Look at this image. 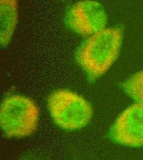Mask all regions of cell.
Returning a JSON list of instances; mask_svg holds the SVG:
<instances>
[{"label":"cell","instance_id":"cell-1","mask_svg":"<svg viewBox=\"0 0 143 160\" xmlns=\"http://www.w3.org/2000/svg\"><path fill=\"white\" fill-rule=\"evenodd\" d=\"M123 40L119 28H104L89 36L77 52L78 64L91 80L104 75L119 54Z\"/></svg>","mask_w":143,"mask_h":160},{"label":"cell","instance_id":"cell-2","mask_svg":"<svg viewBox=\"0 0 143 160\" xmlns=\"http://www.w3.org/2000/svg\"><path fill=\"white\" fill-rule=\"evenodd\" d=\"M48 108L54 122L62 129L75 131L91 120L93 108L79 94L66 89L57 90L48 99Z\"/></svg>","mask_w":143,"mask_h":160},{"label":"cell","instance_id":"cell-3","mask_svg":"<svg viewBox=\"0 0 143 160\" xmlns=\"http://www.w3.org/2000/svg\"><path fill=\"white\" fill-rule=\"evenodd\" d=\"M39 119L38 108L33 101L20 95H12L3 101L0 124L5 136L21 138L37 129Z\"/></svg>","mask_w":143,"mask_h":160},{"label":"cell","instance_id":"cell-4","mask_svg":"<svg viewBox=\"0 0 143 160\" xmlns=\"http://www.w3.org/2000/svg\"><path fill=\"white\" fill-rule=\"evenodd\" d=\"M107 18L101 4L83 0L73 4L67 12V27L83 36H90L105 28Z\"/></svg>","mask_w":143,"mask_h":160},{"label":"cell","instance_id":"cell-5","mask_svg":"<svg viewBox=\"0 0 143 160\" xmlns=\"http://www.w3.org/2000/svg\"><path fill=\"white\" fill-rule=\"evenodd\" d=\"M110 135L117 143L143 147V103L136 102L123 110L112 126Z\"/></svg>","mask_w":143,"mask_h":160},{"label":"cell","instance_id":"cell-6","mask_svg":"<svg viewBox=\"0 0 143 160\" xmlns=\"http://www.w3.org/2000/svg\"><path fill=\"white\" fill-rule=\"evenodd\" d=\"M18 9L17 0H0L2 46H6L11 40L18 22Z\"/></svg>","mask_w":143,"mask_h":160},{"label":"cell","instance_id":"cell-7","mask_svg":"<svg viewBox=\"0 0 143 160\" xmlns=\"http://www.w3.org/2000/svg\"><path fill=\"white\" fill-rule=\"evenodd\" d=\"M125 92L136 102L143 103V70L133 75L123 85Z\"/></svg>","mask_w":143,"mask_h":160}]
</instances>
